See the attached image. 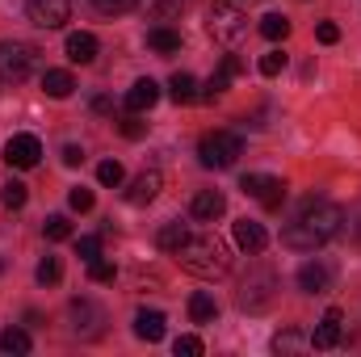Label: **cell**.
I'll use <instances>...</instances> for the list:
<instances>
[{
	"label": "cell",
	"mask_w": 361,
	"mask_h": 357,
	"mask_svg": "<svg viewBox=\"0 0 361 357\" xmlns=\"http://www.w3.org/2000/svg\"><path fill=\"white\" fill-rule=\"evenodd\" d=\"M261 34H265L269 42H281V38L290 34V17H281V13H265V17H261Z\"/></svg>",
	"instance_id": "484cf974"
},
{
	"label": "cell",
	"mask_w": 361,
	"mask_h": 357,
	"mask_svg": "<svg viewBox=\"0 0 361 357\" xmlns=\"http://www.w3.org/2000/svg\"><path fill=\"white\" fill-rule=\"evenodd\" d=\"M4 160H8V169H34V164L42 160L38 135H13V139L4 143Z\"/></svg>",
	"instance_id": "30bf717a"
},
{
	"label": "cell",
	"mask_w": 361,
	"mask_h": 357,
	"mask_svg": "<svg viewBox=\"0 0 361 357\" xmlns=\"http://www.w3.org/2000/svg\"><path fill=\"white\" fill-rule=\"evenodd\" d=\"M118 131H122L126 139H143V135H147V126H143L139 118H122V122H118Z\"/></svg>",
	"instance_id": "f35d334b"
},
{
	"label": "cell",
	"mask_w": 361,
	"mask_h": 357,
	"mask_svg": "<svg viewBox=\"0 0 361 357\" xmlns=\"http://www.w3.org/2000/svg\"><path fill=\"white\" fill-rule=\"evenodd\" d=\"M206 30H210L214 42L235 47V42H244V34H248V17H244L231 0H214L210 13H206Z\"/></svg>",
	"instance_id": "3957f363"
},
{
	"label": "cell",
	"mask_w": 361,
	"mask_h": 357,
	"mask_svg": "<svg viewBox=\"0 0 361 357\" xmlns=\"http://www.w3.org/2000/svg\"><path fill=\"white\" fill-rule=\"evenodd\" d=\"M160 189H164V177H160L156 169H147V173H139V177L130 181L126 202H130V206H147V202H156V198H160Z\"/></svg>",
	"instance_id": "8fae6325"
},
{
	"label": "cell",
	"mask_w": 361,
	"mask_h": 357,
	"mask_svg": "<svg viewBox=\"0 0 361 357\" xmlns=\"http://www.w3.org/2000/svg\"><path fill=\"white\" fill-rule=\"evenodd\" d=\"M281 68H286V55H281V51L261 55V76H281Z\"/></svg>",
	"instance_id": "836d02e7"
},
{
	"label": "cell",
	"mask_w": 361,
	"mask_h": 357,
	"mask_svg": "<svg viewBox=\"0 0 361 357\" xmlns=\"http://www.w3.org/2000/svg\"><path fill=\"white\" fill-rule=\"evenodd\" d=\"M92 109H97V114H109L114 105H109V97H92Z\"/></svg>",
	"instance_id": "b9f144b4"
},
{
	"label": "cell",
	"mask_w": 361,
	"mask_h": 357,
	"mask_svg": "<svg viewBox=\"0 0 361 357\" xmlns=\"http://www.w3.org/2000/svg\"><path fill=\"white\" fill-rule=\"evenodd\" d=\"M240 72H244V63H240L235 55H227V59L219 63V72H214V76L206 80V92H202V97H206V101H219V97L227 92V85H231V80H235Z\"/></svg>",
	"instance_id": "5bb4252c"
},
{
	"label": "cell",
	"mask_w": 361,
	"mask_h": 357,
	"mask_svg": "<svg viewBox=\"0 0 361 357\" xmlns=\"http://www.w3.org/2000/svg\"><path fill=\"white\" fill-rule=\"evenodd\" d=\"M193 219L197 223H214V219H223L227 214V198L219 193V189H202V193H193Z\"/></svg>",
	"instance_id": "7c38bea8"
},
{
	"label": "cell",
	"mask_w": 361,
	"mask_h": 357,
	"mask_svg": "<svg viewBox=\"0 0 361 357\" xmlns=\"http://www.w3.org/2000/svg\"><path fill=\"white\" fill-rule=\"evenodd\" d=\"M42 231H47V240H72V223H68V214H51L47 223H42Z\"/></svg>",
	"instance_id": "83f0119b"
},
{
	"label": "cell",
	"mask_w": 361,
	"mask_h": 357,
	"mask_svg": "<svg viewBox=\"0 0 361 357\" xmlns=\"http://www.w3.org/2000/svg\"><path fill=\"white\" fill-rule=\"evenodd\" d=\"M302 345H307V341H302L294 328H290V332H281V337L273 341V349H277V353H294V349H302Z\"/></svg>",
	"instance_id": "d6a6232c"
},
{
	"label": "cell",
	"mask_w": 361,
	"mask_h": 357,
	"mask_svg": "<svg viewBox=\"0 0 361 357\" xmlns=\"http://www.w3.org/2000/svg\"><path fill=\"white\" fill-rule=\"evenodd\" d=\"M277 294V277L269 269H252L244 282H240V307L244 311H265Z\"/></svg>",
	"instance_id": "8992f818"
},
{
	"label": "cell",
	"mask_w": 361,
	"mask_h": 357,
	"mask_svg": "<svg viewBox=\"0 0 361 357\" xmlns=\"http://www.w3.org/2000/svg\"><path fill=\"white\" fill-rule=\"evenodd\" d=\"M341 324H345V315H341L336 307H328L324 320H319V328L311 332V345H315V349H336V345H341Z\"/></svg>",
	"instance_id": "4fadbf2b"
},
{
	"label": "cell",
	"mask_w": 361,
	"mask_h": 357,
	"mask_svg": "<svg viewBox=\"0 0 361 357\" xmlns=\"http://www.w3.org/2000/svg\"><path fill=\"white\" fill-rule=\"evenodd\" d=\"M345 231V210L336 202H324V198H307L298 219L281 231V244L290 253H315L324 248L328 240H336Z\"/></svg>",
	"instance_id": "6da1fadb"
},
{
	"label": "cell",
	"mask_w": 361,
	"mask_h": 357,
	"mask_svg": "<svg viewBox=\"0 0 361 357\" xmlns=\"http://www.w3.org/2000/svg\"><path fill=\"white\" fill-rule=\"evenodd\" d=\"M139 0H92V8L97 13H105V17H118V13H130Z\"/></svg>",
	"instance_id": "1f68e13d"
},
{
	"label": "cell",
	"mask_w": 361,
	"mask_h": 357,
	"mask_svg": "<svg viewBox=\"0 0 361 357\" xmlns=\"http://www.w3.org/2000/svg\"><path fill=\"white\" fill-rule=\"evenodd\" d=\"M68 202H72V210H92V189L76 185V189L68 193Z\"/></svg>",
	"instance_id": "74e56055"
},
{
	"label": "cell",
	"mask_w": 361,
	"mask_h": 357,
	"mask_svg": "<svg viewBox=\"0 0 361 357\" xmlns=\"http://www.w3.org/2000/svg\"><path fill=\"white\" fill-rule=\"evenodd\" d=\"M0 349H4V353H30L34 341H30V332H21V328H4V332H0Z\"/></svg>",
	"instance_id": "d4e9b609"
},
{
	"label": "cell",
	"mask_w": 361,
	"mask_h": 357,
	"mask_svg": "<svg viewBox=\"0 0 361 357\" xmlns=\"http://www.w3.org/2000/svg\"><path fill=\"white\" fill-rule=\"evenodd\" d=\"M332 286V269L324 265V261H307V265L298 269V290L302 294H324Z\"/></svg>",
	"instance_id": "9a60e30c"
},
{
	"label": "cell",
	"mask_w": 361,
	"mask_h": 357,
	"mask_svg": "<svg viewBox=\"0 0 361 357\" xmlns=\"http://www.w3.org/2000/svg\"><path fill=\"white\" fill-rule=\"evenodd\" d=\"M68 315H72V332L76 337H85V341H97L101 332H105V311L89 303V298H76L72 307H68Z\"/></svg>",
	"instance_id": "ba28073f"
},
{
	"label": "cell",
	"mask_w": 361,
	"mask_h": 357,
	"mask_svg": "<svg viewBox=\"0 0 361 357\" xmlns=\"http://www.w3.org/2000/svg\"><path fill=\"white\" fill-rule=\"evenodd\" d=\"M160 101V85L156 80H135V89L126 92V109L130 114H143V109H152Z\"/></svg>",
	"instance_id": "e0dca14e"
},
{
	"label": "cell",
	"mask_w": 361,
	"mask_h": 357,
	"mask_svg": "<svg viewBox=\"0 0 361 357\" xmlns=\"http://www.w3.org/2000/svg\"><path fill=\"white\" fill-rule=\"evenodd\" d=\"M185 236H189L185 223H164V227H160V248H164V253H177L180 244H185Z\"/></svg>",
	"instance_id": "4316f807"
},
{
	"label": "cell",
	"mask_w": 361,
	"mask_h": 357,
	"mask_svg": "<svg viewBox=\"0 0 361 357\" xmlns=\"http://www.w3.org/2000/svg\"><path fill=\"white\" fill-rule=\"evenodd\" d=\"M240 156H244V139L231 135V131H210V135H202V143H197V160H202L206 169H231Z\"/></svg>",
	"instance_id": "277c9868"
},
{
	"label": "cell",
	"mask_w": 361,
	"mask_h": 357,
	"mask_svg": "<svg viewBox=\"0 0 361 357\" xmlns=\"http://www.w3.org/2000/svg\"><path fill=\"white\" fill-rule=\"evenodd\" d=\"M169 97H173L177 105H193V101H197L202 92H197V80H193L189 72H177V76L169 80Z\"/></svg>",
	"instance_id": "7402d4cb"
},
{
	"label": "cell",
	"mask_w": 361,
	"mask_h": 357,
	"mask_svg": "<svg viewBox=\"0 0 361 357\" xmlns=\"http://www.w3.org/2000/svg\"><path fill=\"white\" fill-rule=\"evenodd\" d=\"M139 4H143V13H147V17L169 21V17H180V13H185V4H189V0H139Z\"/></svg>",
	"instance_id": "cb8c5ba5"
},
{
	"label": "cell",
	"mask_w": 361,
	"mask_h": 357,
	"mask_svg": "<svg viewBox=\"0 0 361 357\" xmlns=\"http://www.w3.org/2000/svg\"><path fill=\"white\" fill-rule=\"evenodd\" d=\"M315 38H319V42H328V47H332V42H341V30H336V25H332V21H324V25H319V30H315Z\"/></svg>",
	"instance_id": "ab89813d"
},
{
	"label": "cell",
	"mask_w": 361,
	"mask_h": 357,
	"mask_svg": "<svg viewBox=\"0 0 361 357\" xmlns=\"http://www.w3.org/2000/svg\"><path fill=\"white\" fill-rule=\"evenodd\" d=\"M177 357H202V341L197 337H177Z\"/></svg>",
	"instance_id": "8d00e7d4"
},
{
	"label": "cell",
	"mask_w": 361,
	"mask_h": 357,
	"mask_svg": "<svg viewBox=\"0 0 361 357\" xmlns=\"http://www.w3.org/2000/svg\"><path fill=\"white\" fill-rule=\"evenodd\" d=\"M231 231H235V244H240L244 253H252V257H257V253H261V248L269 244L265 227H261V223H252V219H240V223H235Z\"/></svg>",
	"instance_id": "2e32d148"
},
{
	"label": "cell",
	"mask_w": 361,
	"mask_h": 357,
	"mask_svg": "<svg viewBox=\"0 0 361 357\" xmlns=\"http://www.w3.org/2000/svg\"><path fill=\"white\" fill-rule=\"evenodd\" d=\"M214 315H219V303H214L206 290L189 294V320H193V324H214Z\"/></svg>",
	"instance_id": "44dd1931"
},
{
	"label": "cell",
	"mask_w": 361,
	"mask_h": 357,
	"mask_svg": "<svg viewBox=\"0 0 361 357\" xmlns=\"http://www.w3.org/2000/svg\"><path fill=\"white\" fill-rule=\"evenodd\" d=\"M147 47L160 55H173V51H180V34L169 25H156V30H147Z\"/></svg>",
	"instance_id": "603a6c76"
},
{
	"label": "cell",
	"mask_w": 361,
	"mask_h": 357,
	"mask_svg": "<svg viewBox=\"0 0 361 357\" xmlns=\"http://www.w3.org/2000/svg\"><path fill=\"white\" fill-rule=\"evenodd\" d=\"M97 181L101 185H122V164L118 160H101L97 164Z\"/></svg>",
	"instance_id": "4dcf8cb0"
},
{
	"label": "cell",
	"mask_w": 361,
	"mask_h": 357,
	"mask_svg": "<svg viewBox=\"0 0 361 357\" xmlns=\"http://www.w3.org/2000/svg\"><path fill=\"white\" fill-rule=\"evenodd\" d=\"M173 257L180 261V269H189L197 277H223L231 269V248L219 236H210V231H197V236L189 231L185 244H180Z\"/></svg>",
	"instance_id": "7a4b0ae2"
},
{
	"label": "cell",
	"mask_w": 361,
	"mask_h": 357,
	"mask_svg": "<svg viewBox=\"0 0 361 357\" xmlns=\"http://www.w3.org/2000/svg\"><path fill=\"white\" fill-rule=\"evenodd\" d=\"M25 13L42 30H59L72 17V0H25Z\"/></svg>",
	"instance_id": "9c48e42d"
},
{
	"label": "cell",
	"mask_w": 361,
	"mask_h": 357,
	"mask_svg": "<svg viewBox=\"0 0 361 357\" xmlns=\"http://www.w3.org/2000/svg\"><path fill=\"white\" fill-rule=\"evenodd\" d=\"M357 236H361V227H357Z\"/></svg>",
	"instance_id": "7bdbcfd3"
},
{
	"label": "cell",
	"mask_w": 361,
	"mask_h": 357,
	"mask_svg": "<svg viewBox=\"0 0 361 357\" xmlns=\"http://www.w3.org/2000/svg\"><path fill=\"white\" fill-rule=\"evenodd\" d=\"M72 89H76L72 72H63V68H47V72H42V92H47V97L63 101V97H72Z\"/></svg>",
	"instance_id": "ffe728a7"
},
{
	"label": "cell",
	"mask_w": 361,
	"mask_h": 357,
	"mask_svg": "<svg viewBox=\"0 0 361 357\" xmlns=\"http://www.w3.org/2000/svg\"><path fill=\"white\" fill-rule=\"evenodd\" d=\"M34 47L30 42H17V38H8V42H0V80L4 85H21L30 72H34Z\"/></svg>",
	"instance_id": "5b68a950"
},
{
	"label": "cell",
	"mask_w": 361,
	"mask_h": 357,
	"mask_svg": "<svg viewBox=\"0 0 361 357\" xmlns=\"http://www.w3.org/2000/svg\"><path fill=\"white\" fill-rule=\"evenodd\" d=\"M34 277H38L42 286H55V282L63 277V265H59V257H47V261L38 265V273H34Z\"/></svg>",
	"instance_id": "f546056e"
},
{
	"label": "cell",
	"mask_w": 361,
	"mask_h": 357,
	"mask_svg": "<svg viewBox=\"0 0 361 357\" xmlns=\"http://www.w3.org/2000/svg\"><path fill=\"white\" fill-rule=\"evenodd\" d=\"M25 198H30V193H25V185H21V181H8V185L0 189V202H4L8 210H21V206H25Z\"/></svg>",
	"instance_id": "f1b7e54d"
},
{
	"label": "cell",
	"mask_w": 361,
	"mask_h": 357,
	"mask_svg": "<svg viewBox=\"0 0 361 357\" xmlns=\"http://www.w3.org/2000/svg\"><path fill=\"white\" fill-rule=\"evenodd\" d=\"M76 253H80L85 261H97V257H101V236H80V240H76Z\"/></svg>",
	"instance_id": "e575fe53"
},
{
	"label": "cell",
	"mask_w": 361,
	"mask_h": 357,
	"mask_svg": "<svg viewBox=\"0 0 361 357\" xmlns=\"http://www.w3.org/2000/svg\"><path fill=\"white\" fill-rule=\"evenodd\" d=\"M68 59H72V63H92V59H97V38H92L89 30L68 34Z\"/></svg>",
	"instance_id": "d6986e66"
},
{
	"label": "cell",
	"mask_w": 361,
	"mask_h": 357,
	"mask_svg": "<svg viewBox=\"0 0 361 357\" xmlns=\"http://www.w3.org/2000/svg\"><path fill=\"white\" fill-rule=\"evenodd\" d=\"M80 160H85V152H80L76 143H68V147H63V164H68V169H76Z\"/></svg>",
	"instance_id": "60d3db41"
},
{
	"label": "cell",
	"mask_w": 361,
	"mask_h": 357,
	"mask_svg": "<svg viewBox=\"0 0 361 357\" xmlns=\"http://www.w3.org/2000/svg\"><path fill=\"white\" fill-rule=\"evenodd\" d=\"M240 189L248 198H257L265 210H281V202H286V181L269 177V173H248V177L240 181Z\"/></svg>",
	"instance_id": "52a82bcc"
},
{
	"label": "cell",
	"mask_w": 361,
	"mask_h": 357,
	"mask_svg": "<svg viewBox=\"0 0 361 357\" xmlns=\"http://www.w3.org/2000/svg\"><path fill=\"white\" fill-rule=\"evenodd\" d=\"M135 337H139V341H147V345H156V341L164 337V315L143 307V311L135 315Z\"/></svg>",
	"instance_id": "ac0fdd59"
},
{
	"label": "cell",
	"mask_w": 361,
	"mask_h": 357,
	"mask_svg": "<svg viewBox=\"0 0 361 357\" xmlns=\"http://www.w3.org/2000/svg\"><path fill=\"white\" fill-rule=\"evenodd\" d=\"M114 273H118V269L109 265V261H101V257L89 261V277H92V282H114Z\"/></svg>",
	"instance_id": "d590c367"
}]
</instances>
